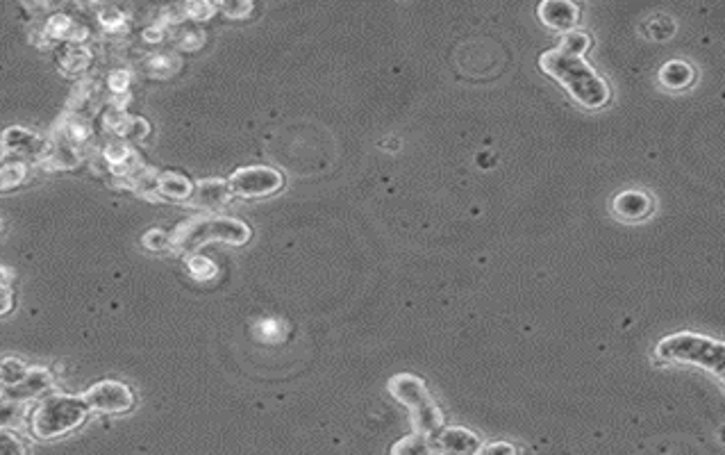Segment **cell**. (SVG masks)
<instances>
[{"label":"cell","mask_w":725,"mask_h":455,"mask_svg":"<svg viewBox=\"0 0 725 455\" xmlns=\"http://www.w3.org/2000/svg\"><path fill=\"white\" fill-rule=\"evenodd\" d=\"M539 69L546 73L548 78L566 89L573 101H578L587 110H600V107L610 103V85L605 78L594 71L585 57L573 55L564 48L555 46L550 51L539 55Z\"/></svg>","instance_id":"cell-1"},{"label":"cell","mask_w":725,"mask_h":455,"mask_svg":"<svg viewBox=\"0 0 725 455\" xmlns=\"http://www.w3.org/2000/svg\"><path fill=\"white\" fill-rule=\"evenodd\" d=\"M253 237V230L246 221L223 214H198L180 223L171 233V251L180 255H196L207 244L244 246Z\"/></svg>","instance_id":"cell-2"},{"label":"cell","mask_w":725,"mask_h":455,"mask_svg":"<svg viewBox=\"0 0 725 455\" xmlns=\"http://www.w3.org/2000/svg\"><path fill=\"white\" fill-rule=\"evenodd\" d=\"M387 392L410 410L414 433L432 437L444 428V412H441L437 399L432 396L423 378L414 374H396L394 378H389Z\"/></svg>","instance_id":"cell-3"},{"label":"cell","mask_w":725,"mask_h":455,"mask_svg":"<svg viewBox=\"0 0 725 455\" xmlns=\"http://www.w3.org/2000/svg\"><path fill=\"white\" fill-rule=\"evenodd\" d=\"M89 417V408L82 396L55 394L37 403L30 415V430L37 440H57L78 430Z\"/></svg>","instance_id":"cell-4"},{"label":"cell","mask_w":725,"mask_h":455,"mask_svg":"<svg viewBox=\"0 0 725 455\" xmlns=\"http://www.w3.org/2000/svg\"><path fill=\"white\" fill-rule=\"evenodd\" d=\"M655 355L664 362L694 364V367H700L710 371V374L723 378L725 344L719 342V339L682 330V333H673L669 337L660 339Z\"/></svg>","instance_id":"cell-5"},{"label":"cell","mask_w":725,"mask_h":455,"mask_svg":"<svg viewBox=\"0 0 725 455\" xmlns=\"http://www.w3.org/2000/svg\"><path fill=\"white\" fill-rule=\"evenodd\" d=\"M82 401L96 415H128L135 408L137 396L121 380H100L82 392Z\"/></svg>","instance_id":"cell-6"},{"label":"cell","mask_w":725,"mask_h":455,"mask_svg":"<svg viewBox=\"0 0 725 455\" xmlns=\"http://www.w3.org/2000/svg\"><path fill=\"white\" fill-rule=\"evenodd\" d=\"M232 196L239 198H264L278 194L285 187V176L273 167H244L232 173L228 180Z\"/></svg>","instance_id":"cell-7"},{"label":"cell","mask_w":725,"mask_h":455,"mask_svg":"<svg viewBox=\"0 0 725 455\" xmlns=\"http://www.w3.org/2000/svg\"><path fill=\"white\" fill-rule=\"evenodd\" d=\"M3 144V153L14 160H37L41 162L48 153L50 142L39 135V132L21 126H12L3 132L0 137Z\"/></svg>","instance_id":"cell-8"},{"label":"cell","mask_w":725,"mask_h":455,"mask_svg":"<svg viewBox=\"0 0 725 455\" xmlns=\"http://www.w3.org/2000/svg\"><path fill=\"white\" fill-rule=\"evenodd\" d=\"M437 455H478L482 449V440L478 433L464 426H448L441 428L437 435H432Z\"/></svg>","instance_id":"cell-9"},{"label":"cell","mask_w":725,"mask_h":455,"mask_svg":"<svg viewBox=\"0 0 725 455\" xmlns=\"http://www.w3.org/2000/svg\"><path fill=\"white\" fill-rule=\"evenodd\" d=\"M103 128L107 132H112L121 139V142H141L150 135V123L141 117H132V114L123 112V107H110L103 114Z\"/></svg>","instance_id":"cell-10"},{"label":"cell","mask_w":725,"mask_h":455,"mask_svg":"<svg viewBox=\"0 0 725 455\" xmlns=\"http://www.w3.org/2000/svg\"><path fill=\"white\" fill-rule=\"evenodd\" d=\"M41 37H44L48 44L50 41H66V44L85 46V41L89 37V28L85 26V23L75 21L73 16L60 12V14L48 16V21L44 23V30H41Z\"/></svg>","instance_id":"cell-11"},{"label":"cell","mask_w":725,"mask_h":455,"mask_svg":"<svg viewBox=\"0 0 725 455\" xmlns=\"http://www.w3.org/2000/svg\"><path fill=\"white\" fill-rule=\"evenodd\" d=\"M537 14L546 28L557 32L575 30V23L580 21V7L571 0H544L537 7Z\"/></svg>","instance_id":"cell-12"},{"label":"cell","mask_w":725,"mask_h":455,"mask_svg":"<svg viewBox=\"0 0 725 455\" xmlns=\"http://www.w3.org/2000/svg\"><path fill=\"white\" fill-rule=\"evenodd\" d=\"M30 415V403L19 399L10 380L0 371V430H14L25 424Z\"/></svg>","instance_id":"cell-13"},{"label":"cell","mask_w":725,"mask_h":455,"mask_svg":"<svg viewBox=\"0 0 725 455\" xmlns=\"http://www.w3.org/2000/svg\"><path fill=\"white\" fill-rule=\"evenodd\" d=\"M103 162L110 167L116 178H135L137 173L144 169L141 167L139 157L128 142H112L103 148Z\"/></svg>","instance_id":"cell-14"},{"label":"cell","mask_w":725,"mask_h":455,"mask_svg":"<svg viewBox=\"0 0 725 455\" xmlns=\"http://www.w3.org/2000/svg\"><path fill=\"white\" fill-rule=\"evenodd\" d=\"M230 198L232 192L228 187V180H198L189 201L194 203L196 208L219 210L223 205L230 203Z\"/></svg>","instance_id":"cell-15"},{"label":"cell","mask_w":725,"mask_h":455,"mask_svg":"<svg viewBox=\"0 0 725 455\" xmlns=\"http://www.w3.org/2000/svg\"><path fill=\"white\" fill-rule=\"evenodd\" d=\"M194 194V182L178 171L155 173L153 198H169V201H189Z\"/></svg>","instance_id":"cell-16"},{"label":"cell","mask_w":725,"mask_h":455,"mask_svg":"<svg viewBox=\"0 0 725 455\" xmlns=\"http://www.w3.org/2000/svg\"><path fill=\"white\" fill-rule=\"evenodd\" d=\"M55 139H60V142H64V144L85 151V146L91 142V139H94V128H91V123L82 117V114L71 112V114H66L60 126H57Z\"/></svg>","instance_id":"cell-17"},{"label":"cell","mask_w":725,"mask_h":455,"mask_svg":"<svg viewBox=\"0 0 725 455\" xmlns=\"http://www.w3.org/2000/svg\"><path fill=\"white\" fill-rule=\"evenodd\" d=\"M91 62H94V53L87 46L66 44L57 55V64L66 76H82V73H87Z\"/></svg>","instance_id":"cell-18"},{"label":"cell","mask_w":725,"mask_h":455,"mask_svg":"<svg viewBox=\"0 0 725 455\" xmlns=\"http://www.w3.org/2000/svg\"><path fill=\"white\" fill-rule=\"evenodd\" d=\"M614 210L616 214H621L623 219L639 221L648 217L650 210H653V201L641 192H623L621 196L614 198Z\"/></svg>","instance_id":"cell-19"},{"label":"cell","mask_w":725,"mask_h":455,"mask_svg":"<svg viewBox=\"0 0 725 455\" xmlns=\"http://www.w3.org/2000/svg\"><path fill=\"white\" fill-rule=\"evenodd\" d=\"M694 78H696L694 69H691L687 62H680V60L664 64L660 71V82L669 89H685L691 85V82H694Z\"/></svg>","instance_id":"cell-20"},{"label":"cell","mask_w":725,"mask_h":455,"mask_svg":"<svg viewBox=\"0 0 725 455\" xmlns=\"http://www.w3.org/2000/svg\"><path fill=\"white\" fill-rule=\"evenodd\" d=\"M389 455H437V449H435V442H432V437L412 433L391 446Z\"/></svg>","instance_id":"cell-21"},{"label":"cell","mask_w":725,"mask_h":455,"mask_svg":"<svg viewBox=\"0 0 725 455\" xmlns=\"http://www.w3.org/2000/svg\"><path fill=\"white\" fill-rule=\"evenodd\" d=\"M25 178H28V164L23 160H14V157H7L5 162L0 160V192L23 185Z\"/></svg>","instance_id":"cell-22"},{"label":"cell","mask_w":725,"mask_h":455,"mask_svg":"<svg viewBox=\"0 0 725 455\" xmlns=\"http://www.w3.org/2000/svg\"><path fill=\"white\" fill-rule=\"evenodd\" d=\"M180 66H182V62H180V57L178 55H173V53H153V55H150L148 57V60H146V71H148V76H153V78H171V76H175V73H178L180 71Z\"/></svg>","instance_id":"cell-23"},{"label":"cell","mask_w":725,"mask_h":455,"mask_svg":"<svg viewBox=\"0 0 725 455\" xmlns=\"http://www.w3.org/2000/svg\"><path fill=\"white\" fill-rule=\"evenodd\" d=\"M98 23L107 35H119V32L128 30V21H125L123 12L114 5H100L98 7Z\"/></svg>","instance_id":"cell-24"},{"label":"cell","mask_w":725,"mask_h":455,"mask_svg":"<svg viewBox=\"0 0 725 455\" xmlns=\"http://www.w3.org/2000/svg\"><path fill=\"white\" fill-rule=\"evenodd\" d=\"M187 269L189 276L194 280H200V283H207V280H214L216 273H219V267L216 262L205 258V255H189L187 258Z\"/></svg>","instance_id":"cell-25"},{"label":"cell","mask_w":725,"mask_h":455,"mask_svg":"<svg viewBox=\"0 0 725 455\" xmlns=\"http://www.w3.org/2000/svg\"><path fill=\"white\" fill-rule=\"evenodd\" d=\"M560 48H564V51H569L573 55L585 57V53L591 48V37L585 30H569V32H564Z\"/></svg>","instance_id":"cell-26"},{"label":"cell","mask_w":725,"mask_h":455,"mask_svg":"<svg viewBox=\"0 0 725 455\" xmlns=\"http://www.w3.org/2000/svg\"><path fill=\"white\" fill-rule=\"evenodd\" d=\"M141 246L148 248V251H166L171 248V233H166L162 228H150L141 237Z\"/></svg>","instance_id":"cell-27"},{"label":"cell","mask_w":725,"mask_h":455,"mask_svg":"<svg viewBox=\"0 0 725 455\" xmlns=\"http://www.w3.org/2000/svg\"><path fill=\"white\" fill-rule=\"evenodd\" d=\"M0 455H30V451L12 430H0Z\"/></svg>","instance_id":"cell-28"},{"label":"cell","mask_w":725,"mask_h":455,"mask_svg":"<svg viewBox=\"0 0 725 455\" xmlns=\"http://www.w3.org/2000/svg\"><path fill=\"white\" fill-rule=\"evenodd\" d=\"M180 10H182V16H185V19L200 23V21H210L212 19L214 12H216V5H212V3H187V5H182Z\"/></svg>","instance_id":"cell-29"},{"label":"cell","mask_w":725,"mask_h":455,"mask_svg":"<svg viewBox=\"0 0 725 455\" xmlns=\"http://www.w3.org/2000/svg\"><path fill=\"white\" fill-rule=\"evenodd\" d=\"M132 85V71L130 69H114L110 76H107V87L114 96H123L128 94V89Z\"/></svg>","instance_id":"cell-30"},{"label":"cell","mask_w":725,"mask_h":455,"mask_svg":"<svg viewBox=\"0 0 725 455\" xmlns=\"http://www.w3.org/2000/svg\"><path fill=\"white\" fill-rule=\"evenodd\" d=\"M205 44V35L200 30H180L178 35V48L180 51H187V53H194L198 51V48H203Z\"/></svg>","instance_id":"cell-31"},{"label":"cell","mask_w":725,"mask_h":455,"mask_svg":"<svg viewBox=\"0 0 725 455\" xmlns=\"http://www.w3.org/2000/svg\"><path fill=\"white\" fill-rule=\"evenodd\" d=\"M650 26H653V39H660V41H664V39H669L671 37V32L675 30V23L669 19V16H653V19H650Z\"/></svg>","instance_id":"cell-32"},{"label":"cell","mask_w":725,"mask_h":455,"mask_svg":"<svg viewBox=\"0 0 725 455\" xmlns=\"http://www.w3.org/2000/svg\"><path fill=\"white\" fill-rule=\"evenodd\" d=\"M216 10H221L228 19H246V16L253 12V5L250 3H223L216 5Z\"/></svg>","instance_id":"cell-33"},{"label":"cell","mask_w":725,"mask_h":455,"mask_svg":"<svg viewBox=\"0 0 725 455\" xmlns=\"http://www.w3.org/2000/svg\"><path fill=\"white\" fill-rule=\"evenodd\" d=\"M478 455H519V453H516V449H514L512 444H507V442H494V444H489V446H482Z\"/></svg>","instance_id":"cell-34"},{"label":"cell","mask_w":725,"mask_h":455,"mask_svg":"<svg viewBox=\"0 0 725 455\" xmlns=\"http://www.w3.org/2000/svg\"><path fill=\"white\" fill-rule=\"evenodd\" d=\"M141 37H144L146 44H162L166 37V26H162V23H155V26H150L141 32Z\"/></svg>","instance_id":"cell-35"},{"label":"cell","mask_w":725,"mask_h":455,"mask_svg":"<svg viewBox=\"0 0 725 455\" xmlns=\"http://www.w3.org/2000/svg\"><path fill=\"white\" fill-rule=\"evenodd\" d=\"M14 308V292L12 287H3L0 289V317L10 314Z\"/></svg>","instance_id":"cell-36"},{"label":"cell","mask_w":725,"mask_h":455,"mask_svg":"<svg viewBox=\"0 0 725 455\" xmlns=\"http://www.w3.org/2000/svg\"><path fill=\"white\" fill-rule=\"evenodd\" d=\"M12 280H14V271L10 267H3V264H0V289L10 287Z\"/></svg>","instance_id":"cell-37"},{"label":"cell","mask_w":725,"mask_h":455,"mask_svg":"<svg viewBox=\"0 0 725 455\" xmlns=\"http://www.w3.org/2000/svg\"><path fill=\"white\" fill-rule=\"evenodd\" d=\"M0 230H3V221H0Z\"/></svg>","instance_id":"cell-38"}]
</instances>
